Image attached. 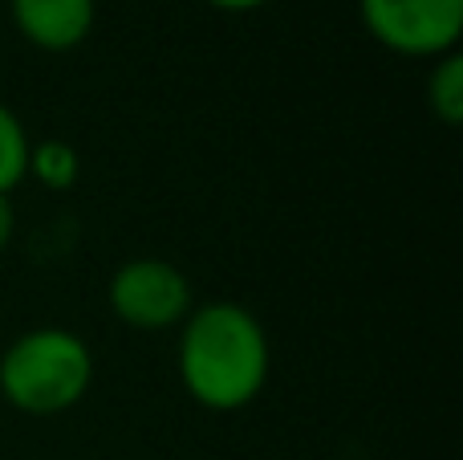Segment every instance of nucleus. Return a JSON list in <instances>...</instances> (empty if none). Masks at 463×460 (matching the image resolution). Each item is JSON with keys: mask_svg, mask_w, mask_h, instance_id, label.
I'll return each instance as SVG.
<instances>
[{"mask_svg": "<svg viewBox=\"0 0 463 460\" xmlns=\"http://www.w3.org/2000/svg\"><path fill=\"white\" fill-rule=\"evenodd\" d=\"M175 367L184 391L200 407L244 412L269 388V331L240 302H203L179 326Z\"/></svg>", "mask_w": 463, "mask_h": 460, "instance_id": "nucleus-1", "label": "nucleus"}, {"mask_svg": "<svg viewBox=\"0 0 463 460\" xmlns=\"http://www.w3.org/2000/svg\"><path fill=\"white\" fill-rule=\"evenodd\" d=\"M94 355L65 326H33L0 350V399L24 416H61L86 399Z\"/></svg>", "mask_w": 463, "mask_h": 460, "instance_id": "nucleus-2", "label": "nucleus"}, {"mask_svg": "<svg viewBox=\"0 0 463 460\" xmlns=\"http://www.w3.org/2000/svg\"><path fill=\"white\" fill-rule=\"evenodd\" d=\"M106 302L122 326L143 334H163L184 326V318L195 310V290L184 269L171 261L130 257L114 269Z\"/></svg>", "mask_w": 463, "mask_h": 460, "instance_id": "nucleus-3", "label": "nucleus"}, {"mask_svg": "<svg viewBox=\"0 0 463 460\" xmlns=\"http://www.w3.org/2000/svg\"><path fill=\"white\" fill-rule=\"evenodd\" d=\"M366 33L399 57H435L459 49L463 0H358Z\"/></svg>", "mask_w": 463, "mask_h": 460, "instance_id": "nucleus-4", "label": "nucleus"}, {"mask_svg": "<svg viewBox=\"0 0 463 460\" xmlns=\"http://www.w3.org/2000/svg\"><path fill=\"white\" fill-rule=\"evenodd\" d=\"M8 16L33 49L70 53L94 33L98 0H8Z\"/></svg>", "mask_w": 463, "mask_h": 460, "instance_id": "nucleus-5", "label": "nucleus"}, {"mask_svg": "<svg viewBox=\"0 0 463 460\" xmlns=\"http://www.w3.org/2000/svg\"><path fill=\"white\" fill-rule=\"evenodd\" d=\"M427 110L448 130H456L463 122V53L459 49H451V53L431 62V73H427Z\"/></svg>", "mask_w": 463, "mask_h": 460, "instance_id": "nucleus-6", "label": "nucleus"}, {"mask_svg": "<svg viewBox=\"0 0 463 460\" xmlns=\"http://www.w3.org/2000/svg\"><path fill=\"white\" fill-rule=\"evenodd\" d=\"M81 176V155L65 139H41L29 147V171L24 179H37L45 192H70Z\"/></svg>", "mask_w": 463, "mask_h": 460, "instance_id": "nucleus-7", "label": "nucleus"}, {"mask_svg": "<svg viewBox=\"0 0 463 460\" xmlns=\"http://www.w3.org/2000/svg\"><path fill=\"white\" fill-rule=\"evenodd\" d=\"M29 130H24L21 114L8 110L0 102V192L13 196L16 184H24V171H29Z\"/></svg>", "mask_w": 463, "mask_h": 460, "instance_id": "nucleus-8", "label": "nucleus"}, {"mask_svg": "<svg viewBox=\"0 0 463 460\" xmlns=\"http://www.w3.org/2000/svg\"><path fill=\"white\" fill-rule=\"evenodd\" d=\"M16 236V208H13V196L0 192V253L13 244Z\"/></svg>", "mask_w": 463, "mask_h": 460, "instance_id": "nucleus-9", "label": "nucleus"}, {"mask_svg": "<svg viewBox=\"0 0 463 460\" xmlns=\"http://www.w3.org/2000/svg\"><path fill=\"white\" fill-rule=\"evenodd\" d=\"M203 5L220 8V13H252V8H264L272 0H203Z\"/></svg>", "mask_w": 463, "mask_h": 460, "instance_id": "nucleus-10", "label": "nucleus"}]
</instances>
